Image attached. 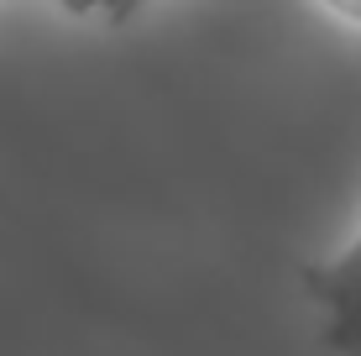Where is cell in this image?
<instances>
[{"mask_svg":"<svg viewBox=\"0 0 361 356\" xmlns=\"http://www.w3.org/2000/svg\"><path fill=\"white\" fill-rule=\"evenodd\" d=\"M330 11H341L345 21H361V0H325Z\"/></svg>","mask_w":361,"mask_h":356,"instance_id":"7a4b0ae2","label":"cell"},{"mask_svg":"<svg viewBox=\"0 0 361 356\" xmlns=\"http://www.w3.org/2000/svg\"><path fill=\"white\" fill-rule=\"evenodd\" d=\"M304 288L325 309V346L335 356H361V220L351 241H341L325 262H314L304 273Z\"/></svg>","mask_w":361,"mask_h":356,"instance_id":"6da1fadb","label":"cell"}]
</instances>
